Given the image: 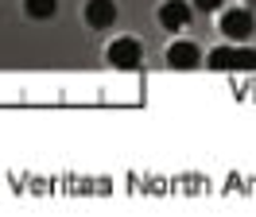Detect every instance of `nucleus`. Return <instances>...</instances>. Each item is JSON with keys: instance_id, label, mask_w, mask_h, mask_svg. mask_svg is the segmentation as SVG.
<instances>
[{"instance_id": "nucleus-1", "label": "nucleus", "mask_w": 256, "mask_h": 217, "mask_svg": "<svg viewBox=\"0 0 256 217\" xmlns=\"http://www.w3.org/2000/svg\"><path fill=\"white\" fill-rule=\"evenodd\" d=\"M222 35L225 39H248L252 35V8L248 4H233V8H222Z\"/></svg>"}, {"instance_id": "nucleus-10", "label": "nucleus", "mask_w": 256, "mask_h": 217, "mask_svg": "<svg viewBox=\"0 0 256 217\" xmlns=\"http://www.w3.org/2000/svg\"><path fill=\"white\" fill-rule=\"evenodd\" d=\"M248 8H256V0H248Z\"/></svg>"}, {"instance_id": "nucleus-3", "label": "nucleus", "mask_w": 256, "mask_h": 217, "mask_svg": "<svg viewBox=\"0 0 256 217\" xmlns=\"http://www.w3.org/2000/svg\"><path fill=\"white\" fill-rule=\"evenodd\" d=\"M167 62H171L175 70H194V66L202 62V50H198V43H190V39H175V43L167 46Z\"/></svg>"}, {"instance_id": "nucleus-2", "label": "nucleus", "mask_w": 256, "mask_h": 217, "mask_svg": "<svg viewBox=\"0 0 256 217\" xmlns=\"http://www.w3.org/2000/svg\"><path fill=\"white\" fill-rule=\"evenodd\" d=\"M140 54H144V50H140L136 39H112L109 50H105V58H109L116 70H136V66H140Z\"/></svg>"}, {"instance_id": "nucleus-4", "label": "nucleus", "mask_w": 256, "mask_h": 217, "mask_svg": "<svg viewBox=\"0 0 256 217\" xmlns=\"http://www.w3.org/2000/svg\"><path fill=\"white\" fill-rule=\"evenodd\" d=\"M186 20H190V4H186V0H163V8H160V24H163L167 31L186 28Z\"/></svg>"}, {"instance_id": "nucleus-7", "label": "nucleus", "mask_w": 256, "mask_h": 217, "mask_svg": "<svg viewBox=\"0 0 256 217\" xmlns=\"http://www.w3.org/2000/svg\"><path fill=\"white\" fill-rule=\"evenodd\" d=\"M24 8H28L32 20H50L58 12V0H24Z\"/></svg>"}, {"instance_id": "nucleus-9", "label": "nucleus", "mask_w": 256, "mask_h": 217, "mask_svg": "<svg viewBox=\"0 0 256 217\" xmlns=\"http://www.w3.org/2000/svg\"><path fill=\"white\" fill-rule=\"evenodd\" d=\"M222 4H225V0H194L198 12H222Z\"/></svg>"}, {"instance_id": "nucleus-8", "label": "nucleus", "mask_w": 256, "mask_h": 217, "mask_svg": "<svg viewBox=\"0 0 256 217\" xmlns=\"http://www.w3.org/2000/svg\"><path fill=\"white\" fill-rule=\"evenodd\" d=\"M237 70H256V50L237 46Z\"/></svg>"}, {"instance_id": "nucleus-5", "label": "nucleus", "mask_w": 256, "mask_h": 217, "mask_svg": "<svg viewBox=\"0 0 256 217\" xmlns=\"http://www.w3.org/2000/svg\"><path fill=\"white\" fill-rule=\"evenodd\" d=\"M112 20H116L112 0H86V24L90 28H112Z\"/></svg>"}, {"instance_id": "nucleus-6", "label": "nucleus", "mask_w": 256, "mask_h": 217, "mask_svg": "<svg viewBox=\"0 0 256 217\" xmlns=\"http://www.w3.org/2000/svg\"><path fill=\"white\" fill-rule=\"evenodd\" d=\"M206 66H214V70H237V46H214L206 54Z\"/></svg>"}]
</instances>
